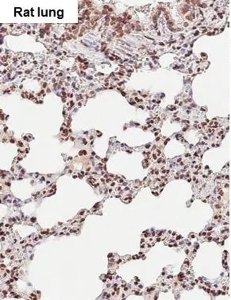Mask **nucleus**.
Listing matches in <instances>:
<instances>
[{
    "label": "nucleus",
    "mask_w": 231,
    "mask_h": 300,
    "mask_svg": "<svg viewBox=\"0 0 231 300\" xmlns=\"http://www.w3.org/2000/svg\"><path fill=\"white\" fill-rule=\"evenodd\" d=\"M57 14H58L59 18H63V11L62 10H59L58 12H57Z\"/></svg>",
    "instance_id": "1"
},
{
    "label": "nucleus",
    "mask_w": 231,
    "mask_h": 300,
    "mask_svg": "<svg viewBox=\"0 0 231 300\" xmlns=\"http://www.w3.org/2000/svg\"><path fill=\"white\" fill-rule=\"evenodd\" d=\"M24 15H25V16H28V15H29L28 10H25Z\"/></svg>",
    "instance_id": "2"
},
{
    "label": "nucleus",
    "mask_w": 231,
    "mask_h": 300,
    "mask_svg": "<svg viewBox=\"0 0 231 300\" xmlns=\"http://www.w3.org/2000/svg\"><path fill=\"white\" fill-rule=\"evenodd\" d=\"M54 14H55L54 11H52V10H51L50 16H54Z\"/></svg>",
    "instance_id": "3"
},
{
    "label": "nucleus",
    "mask_w": 231,
    "mask_h": 300,
    "mask_svg": "<svg viewBox=\"0 0 231 300\" xmlns=\"http://www.w3.org/2000/svg\"><path fill=\"white\" fill-rule=\"evenodd\" d=\"M46 14H47L46 11V10H44V11H43V16H46Z\"/></svg>",
    "instance_id": "4"
},
{
    "label": "nucleus",
    "mask_w": 231,
    "mask_h": 300,
    "mask_svg": "<svg viewBox=\"0 0 231 300\" xmlns=\"http://www.w3.org/2000/svg\"><path fill=\"white\" fill-rule=\"evenodd\" d=\"M15 10H16L17 12H20L22 9L21 8H15Z\"/></svg>",
    "instance_id": "5"
},
{
    "label": "nucleus",
    "mask_w": 231,
    "mask_h": 300,
    "mask_svg": "<svg viewBox=\"0 0 231 300\" xmlns=\"http://www.w3.org/2000/svg\"><path fill=\"white\" fill-rule=\"evenodd\" d=\"M216 208H217L218 209H219V208H221V206H220V205H216Z\"/></svg>",
    "instance_id": "6"
},
{
    "label": "nucleus",
    "mask_w": 231,
    "mask_h": 300,
    "mask_svg": "<svg viewBox=\"0 0 231 300\" xmlns=\"http://www.w3.org/2000/svg\"><path fill=\"white\" fill-rule=\"evenodd\" d=\"M181 238H182V237H181V236H179V237H177V240H180V239H181Z\"/></svg>",
    "instance_id": "7"
},
{
    "label": "nucleus",
    "mask_w": 231,
    "mask_h": 300,
    "mask_svg": "<svg viewBox=\"0 0 231 300\" xmlns=\"http://www.w3.org/2000/svg\"><path fill=\"white\" fill-rule=\"evenodd\" d=\"M84 143H85V145H86V144H87V141H86V140H85V139L84 140Z\"/></svg>",
    "instance_id": "8"
},
{
    "label": "nucleus",
    "mask_w": 231,
    "mask_h": 300,
    "mask_svg": "<svg viewBox=\"0 0 231 300\" xmlns=\"http://www.w3.org/2000/svg\"><path fill=\"white\" fill-rule=\"evenodd\" d=\"M212 230V227L208 228V230Z\"/></svg>",
    "instance_id": "9"
}]
</instances>
